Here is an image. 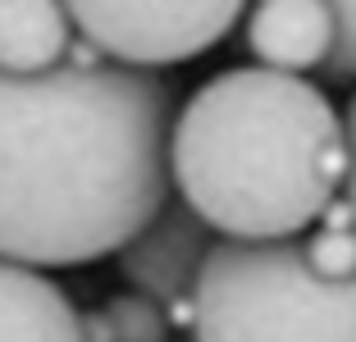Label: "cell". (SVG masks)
<instances>
[{"label": "cell", "mask_w": 356, "mask_h": 342, "mask_svg": "<svg viewBox=\"0 0 356 342\" xmlns=\"http://www.w3.org/2000/svg\"><path fill=\"white\" fill-rule=\"evenodd\" d=\"M174 92L74 37L46 73H0V256L64 270L115 256L169 197Z\"/></svg>", "instance_id": "6da1fadb"}, {"label": "cell", "mask_w": 356, "mask_h": 342, "mask_svg": "<svg viewBox=\"0 0 356 342\" xmlns=\"http://www.w3.org/2000/svg\"><path fill=\"white\" fill-rule=\"evenodd\" d=\"M215 238L220 233L183 197H165L151 210L147 224L115 251V260H119V274L128 279L133 292H147L160 306H169V301L192 297L197 270H201V260H206Z\"/></svg>", "instance_id": "5b68a950"}, {"label": "cell", "mask_w": 356, "mask_h": 342, "mask_svg": "<svg viewBox=\"0 0 356 342\" xmlns=\"http://www.w3.org/2000/svg\"><path fill=\"white\" fill-rule=\"evenodd\" d=\"M74 32L137 69L188 64L220 46L247 0H64Z\"/></svg>", "instance_id": "277c9868"}, {"label": "cell", "mask_w": 356, "mask_h": 342, "mask_svg": "<svg viewBox=\"0 0 356 342\" xmlns=\"http://www.w3.org/2000/svg\"><path fill=\"white\" fill-rule=\"evenodd\" d=\"M0 342H78V306L37 265L0 256Z\"/></svg>", "instance_id": "52a82bcc"}, {"label": "cell", "mask_w": 356, "mask_h": 342, "mask_svg": "<svg viewBox=\"0 0 356 342\" xmlns=\"http://www.w3.org/2000/svg\"><path fill=\"white\" fill-rule=\"evenodd\" d=\"M64 0H0V73H46L74 46Z\"/></svg>", "instance_id": "ba28073f"}, {"label": "cell", "mask_w": 356, "mask_h": 342, "mask_svg": "<svg viewBox=\"0 0 356 342\" xmlns=\"http://www.w3.org/2000/svg\"><path fill=\"white\" fill-rule=\"evenodd\" d=\"M101 311L115 329V342H169V315L147 292H115Z\"/></svg>", "instance_id": "9c48e42d"}, {"label": "cell", "mask_w": 356, "mask_h": 342, "mask_svg": "<svg viewBox=\"0 0 356 342\" xmlns=\"http://www.w3.org/2000/svg\"><path fill=\"white\" fill-rule=\"evenodd\" d=\"M78 342H115V329L105 320V311H78Z\"/></svg>", "instance_id": "4fadbf2b"}, {"label": "cell", "mask_w": 356, "mask_h": 342, "mask_svg": "<svg viewBox=\"0 0 356 342\" xmlns=\"http://www.w3.org/2000/svg\"><path fill=\"white\" fill-rule=\"evenodd\" d=\"M334 10V55L325 60V83H356V0H329Z\"/></svg>", "instance_id": "8fae6325"}, {"label": "cell", "mask_w": 356, "mask_h": 342, "mask_svg": "<svg viewBox=\"0 0 356 342\" xmlns=\"http://www.w3.org/2000/svg\"><path fill=\"white\" fill-rule=\"evenodd\" d=\"M302 242H306V256H311V265L320 274H329V279L356 274V224H343V228L320 224V233L302 238Z\"/></svg>", "instance_id": "30bf717a"}, {"label": "cell", "mask_w": 356, "mask_h": 342, "mask_svg": "<svg viewBox=\"0 0 356 342\" xmlns=\"http://www.w3.org/2000/svg\"><path fill=\"white\" fill-rule=\"evenodd\" d=\"M334 32L329 0H252L247 10V51L265 69H325L334 55Z\"/></svg>", "instance_id": "8992f818"}, {"label": "cell", "mask_w": 356, "mask_h": 342, "mask_svg": "<svg viewBox=\"0 0 356 342\" xmlns=\"http://www.w3.org/2000/svg\"><path fill=\"white\" fill-rule=\"evenodd\" d=\"M343 133H347V174H343V187H347V201H352V215H356V96H352V105H347Z\"/></svg>", "instance_id": "7c38bea8"}, {"label": "cell", "mask_w": 356, "mask_h": 342, "mask_svg": "<svg viewBox=\"0 0 356 342\" xmlns=\"http://www.w3.org/2000/svg\"><path fill=\"white\" fill-rule=\"evenodd\" d=\"M192 342H356V274L329 279L297 238H215L192 283Z\"/></svg>", "instance_id": "3957f363"}, {"label": "cell", "mask_w": 356, "mask_h": 342, "mask_svg": "<svg viewBox=\"0 0 356 342\" xmlns=\"http://www.w3.org/2000/svg\"><path fill=\"white\" fill-rule=\"evenodd\" d=\"M343 114L302 73L224 69L169 124V192L220 238H297L343 192Z\"/></svg>", "instance_id": "7a4b0ae2"}]
</instances>
